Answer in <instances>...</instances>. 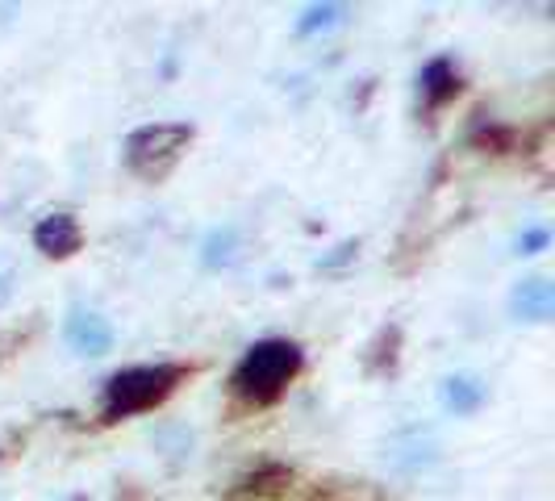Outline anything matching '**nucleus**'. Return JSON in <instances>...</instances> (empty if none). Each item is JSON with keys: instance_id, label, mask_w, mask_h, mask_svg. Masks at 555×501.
<instances>
[{"instance_id": "nucleus-5", "label": "nucleus", "mask_w": 555, "mask_h": 501, "mask_svg": "<svg viewBox=\"0 0 555 501\" xmlns=\"http://www.w3.org/2000/svg\"><path fill=\"white\" fill-rule=\"evenodd\" d=\"M34 247L47 259H72L83 247V230L76 214H51L34 226Z\"/></svg>"}, {"instance_id": "nucleus-4", "label": "nucleus", "mask_w": 555, "mask_h": 501, "mask_svg": "<svg viewBox=\"0 0 555 501\" xmlns=\"http://www.w3.org/2000/svg\"><path fill=\"white\" fill-rule=\"evenodd\" d=\"M63 338L76 356H105L113 347V326L96 309H72L63 322Z\"/></svg>"}, {"instance_id": "nucleus-11", "label": "nucleus", "mask_w": 555, "mask_h": 501, "mask_svg": "<svg viewBox=\"0 0 555 501\" xmlns=\"http://www.w3.org/2000/svg\"><path fill=\"white\" fill-rule=\"evenodd\" d=\"M547 243H552V230L547 226H530V230H522V239H518V255H539Z\"/></svg>"}, {"instance_id": "nucleus-9", "label": "nucleus", "mask_w": 555, "mask_h": 501, "mask_svg": "<svg viewBox=\"0 0 555 501\" xmlns=\"http://www.w3.org/2000/svg\"><path fill=\"white\" fill-rule=\"evenodd\" d=\"M347 22V9L343 4H309L306 13L297 17V34L301 38H313V34H331Z\"/></svg>"}, {"instance_id": "nucleus-13", "label": "nucleus", "mask_w": 555, "mask_h": 501, "mask_svg": "<svg viewBox=\"0 0 555 501\" xmlns=\"http://www.w3.org/2000/svg\"><path fill=\"white\" fill-rule=\"evenodd\" d=\"M356 251H360V247H356V243H343V247L334 251L331 259H322L318 268H326V272H331V268H338V264H347V259H356Z\"/></svg>"}, {"instance_id": "nucleus-8", "label": "nucleus", "mask_w": 555, "mask_h": 501, "mask_svg": "<svg viewBox=\"0 0 555 501\" xmlns=\"http://www.w3.org/2000/svg\"><path fill=\"white\" fill-rule=\"evenodd\" d=\"M439 397H443V406L451 414L464 418V414H476L489 401V385L480 376H473V372H460V376H447Z\"/></svg>"}, {"instance_id": "nucleus-1", "label": "nucleus", "mask_w": 555, "mask_h": 501, "mask_svg": "<svg viewBox=\"0 0 555 501\" xmlns=\"http://www.w3.org/2000/svg\"><path fill=\"white\" fill-rule=\"evenodd\" d=\"M301 363H306V356L293 338H263V343L247 347V356L230 372V393L255 410L272 406V401H280V393L293 385Z\"/></svg>"}, {"instance_id": "nucleus-3", "label": "nucleus", "mask_w": 555, "mask_h": 501, "mask_svg": "<svg viewBox=\"0 0 555 501\" xmlns=\"http://www.w3.org/2000/svg\"><path fill=\"white\" fill-rule=\"evenodd\" d=\"M193 142V126L189 121H155V126H139L126 139V167L139 180H164L171 167L184 159Z\"/></svg>"}, {"instance_id": "nucleus-2", "label": "nucleus", "mask_w": 555, "mask_h": 501, "mask_svg": "<svg viewBox=\"0 0 555 501\" xmlns=\"http://www.w3.org/2000/svg\"><path fill=\"white\" fill-rule=\"evenodd\" d=\"M184 376H189V368H180V363H142V368L113 372L101 393V418L121 422V418L146 414V410L164 406Z\"/></svg>"}, {"instance_id": "nucleus-6", "label": "nucleus", "mask_w": 555, "mask_h": 501, "mask_svg": "<svg viewBox=\"0 0 555 501\" xmlns=\"http://www.w3.org/2000/svg\"><path fill=\"white\" fill-rule=\"evenodd\" d=\"M509 313L518 322H547L555 313V284L547 277H527L509 293Z\"/></svg>"}, {"instance_id": "nucleus-10", "label": "nucleus", "mask_w": 555, "mask_h": 501, "mask_svg": "<svg viewBox=\"0 0 555 501\" xmlns=\"http://www.w3.org/2000/svg\"><path fill=\"white\" fill-rule=\"evenodd\" d=\"M234 247H238V234L234 230H214L209 239H205V268H225V264H234Z\"/></svg>"}, {"instance_id": "nucleus-7", "label": "nucleus", "mask_w": 555, "mask_h": 501, "mask_svg": "<svg viewBox=\"0 0 555 501\" xmlns=\"http://www.w3.org/2000/svg\"><path fill=\"white\" fill-rule=\"evenodd\" d=\"M417 84H422V105L426 110H443L447 101H455V92H460V72H455L451 59L439 55L422 67Z\"/></svg>"}, {"instance_id": "nucleus-12", "label": "nucleus", "mask_w": 555, "mask_h": 501, "mask_svg": "<svg viewBox=\"0 0 555 501\" xmlns=\"http://www.w3.org/2000/svg\"><path fill=\"white\" fill-rule=\"evenodd\" d=\"M13 288H17V268H13V259H9V255H0V309L9 306Z\"/></svg>"}]
</instances>
